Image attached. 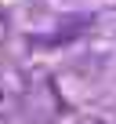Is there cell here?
<instances>
[{
    "mask_svg": "<svg viewBox=\"0 0 116 124\" xmlns=\"http://www.w3.org/2000/svg\"><path fill=\"white\" fill-rule=\"evenodd\" d=\"M18 88H22V80L15 70H0V95H15Z\"/></svg>",
    "mask_w": 116,
    "mask_h": 124,
    "instance_id": "obj_1",
    "label": "cell"
}]
</instances>
